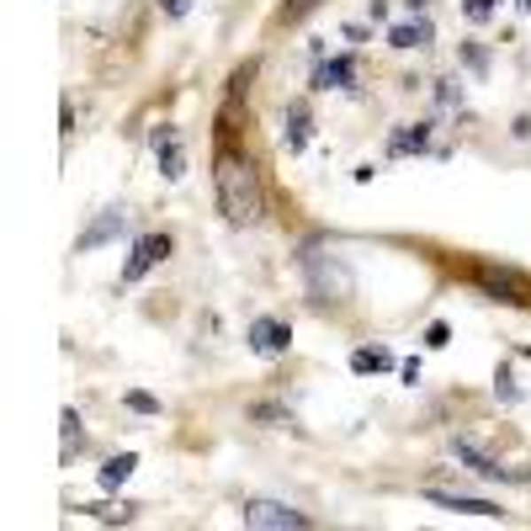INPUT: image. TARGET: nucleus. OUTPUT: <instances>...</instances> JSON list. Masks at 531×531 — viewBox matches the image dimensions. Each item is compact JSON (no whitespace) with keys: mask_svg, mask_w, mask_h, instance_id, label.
<instances>
[{"mask_svg":"<svg viewBox=\"0 0 531 531\" xmlns=\"http://www.w3.org/2000/svg\"><path fill=\"white\" fill-rule=\"evenodd\" d=\"M213 186H218V213L229 223L250 229V223L266 218V186H261V170H255L250 154H239V149L223 144L213 154Z\"/></svg>","mask_w":531,"mask_h":531,"instance_id":"obj_1","label":"nucleus"},{"mask_svg":"<svg viewBox=\"0 0 531 531\" xmlns=\"http://www.w3.org/2000/svg\"><path fill=\"white\" fill-rule=\"evenodd\" d=\"M298 266H303V277H308V293H314V303H346V298L356 293V277H351V266H346L340 255H324L319 245H303Z\"/></svg>","mask_w":531,"mask_h":531,"instance_id":"obj_2","label":"nucleus"},{"mask_svg":"<svg viewBox=\"0 0 531 531\" xmlns=\"http://www.w3.org/2000/svg\"><path fill=\"white\" fill-rule=\"evenodd\" d=\"M473 282L495 298V303H511V308H527L531 303V277L516 266H495V261H479L473 266Z\"/></svg>","mask_w":531,"mask_h":531,"instance_id":"obj_3","label":"nucleus"},{"mask_svg":"<svg viewBox=\"0 0 531 531\" xmlns=\"http://www.w3.org/2000/svg\"><path fill=\"white\" fill-rule=\"evenodd\" d=\"M239 521L255 531H308L314 527V516H303V511H293V505H282V500H245L239 505Z\"/></svg>","mask_w":531,"mask_h":531,"instance_id":"obj_4","label":"nucleus"},{"mask_svg":"<svg viewBox=\"0 0 531 531\" xmlns=\"http://www.w3.org/2000/svg\"><path fill=\"white\" fill-rule=\"evenodd\" d=\"M170 261V234H138L133 239V250H128V261H122V287H133V282H144L154 266H165Z\"/></svg>","mask_w":531,"mask_h":531,"instance_id":"obj_5","label":"nucleus"},{"mask_svg":"<svg viewBox=\"0 0 531 531\" xmlns=\"http://www.w3.org/2000/svg\"><path fill=\"white\" fill-rule=\"evenodd\" d=\"M245 346H250L255 356H287V351H293V324L277 319V314H261V319H250Z\"/></svg>","mask_w":531,"mask_h":531,"instance_id":"obj_6","label":"nucleus"},{"mask_svg":"<svg viewBox=\"0 0 531 531\" xmlns=\"http://www.w3.org/2000/svg\"><path fill=\"white\" fill-rule=\"evenodd\" d=\"M452 457H457V463H468V473H479V479H489V484H527V479H531V473H516V468H500V463H495L489 452H479L468 436H457V441H452Z\"/></svg>","mask_w":531,"mask_h":531,"instance_id":"obj_7","label":"nucleus"},{"mask_svg":"<svg viewBox=\"0 0 531 531\" xmlns=\"http://www.w3.org/2000/svg\"><path fill=\"white\" fill-rule=\"evenodd\" d=\"M117 234H128V207H101V213H96V223L74 234V255H90V250L112 245Z\"/></svg>","mask_w":531,"mask_h":531,"instance_id":"obj_8","label":"nucleus"},{"mask_svg":"<svg viewBox=\"0 0 531 531\" xmlns=\"http://www.w3.org/2000/svg\"><path fill=\"white\" fill-rule=\"evenodd\" d=\"M308 133H314V112H308V101L298 96V101H287V112H282V149H287V154H303V149H308Z\"/></svg>","mask_w":531,"mask_h":531,"instance_id":"obj_9","label":"nucleus"},{"mask_svg":"<svg viewBox=\"0 0 531 531\" xmlns=\"http://www.w3.org/2000/svg\"><path fill=\"white\" fill-rule=\"evenodd\" d=\"M149 149H154L165 181H181V176H186V154H181V133H176V128H154V133H149Z\"/></svg>","mask_w":531,"mask_h":531,"instance_id":"obj_10","label":"nucleus"},{"mask_svg":"<svg viewBox=\"0 0 531 531\" xmlns=\"http://www.w3.org/2000/svg\"><path fill=\"white\" fill-rule=\"evenodd\" d=\"M426 500H431V505H441V511H452V516H484V521H505V511H500L495 500H473V495H447V489H426Z\"/></svg>","mask_w":531,"mask_h":531,"instance_id":"obj_11","label":"nucleus"},{"mask_svg":"<svg viewBox=\"0 0 531 531\" xmlns=\"http://www.w3.org/2000/svg\"><path fill=\"white\" fill-rule=\"evenodd\" d=\"M351 85H356V59L351 53L314 64V90H351Z\"/></svg>","mask_w":531,"mask_h":531,"instance_id":"obj_12","label":"nucleus"},{"mask_svg":"<svg viewBox=\"0 0 531 531\" xmlns=\"http://www.w3.org/2000/svg\"><path fill=\"white\" fill-rule=\"evenodd\" d=\"M431 37H436V27H431L426 16H415V21H399V27H388V48H431Z\"/></svg>","mask_w":531,"mask_h":531,"instance_id":"obj_13","label":"nucleus"},{"mask_svg":"<svg viewBox=\"0 0 531 531\" xmlns=\"http://www.w3.org/2000/svg\"><path fill=\"white\" fill-rule=\"evenodd\" d=\"M133 468H138V457H133V452H117V457H106V463H101L96 484H101L106 495H117V489H122V484L133 479Z\"/></svg>","mask_w":531,"mask_h":531,"instance_id":"obj_14","label":"nucleus"},{"mask_svg":"<svg viewBox=\"0 0 531 531\" xmlns=\"http://www.w3.org/2000/svg\"><path fill=\"white\" fill-rule=\"evenodd\" d=\"M426 144H431V122H410L388 138V154H420Z\"/></svg>","mask_w":531,"mask_h":531,"instance_id":"obj_15","label":"nucleus"},{"mask_svg":"<svg viewBox=\"0 0 531 531\" xmlns=\"http://www.w3.org/2000/svg\"><path fill=\"white\" fill-rule=\"evenodd\" d=\"M394 367V351H383V346H362V351H351V372H388Z\"/></svg>","mask_w":531,"mask_h":531,"instance_id":"obj_16","label":"nucleus"},{"mask_svg":"<svg viewBox=\"0 0 531 531\" xmlns=\"http://www.w3.org/2000/svg\"><path fill=\"white\" fill-rule=\"evenodd\" d=\"M319 5H324V0H282L277 21H282V27H298V21H303V16H314Z\"/></svg>","mask_w":531,"mask_h":531,"instance_id":"obj_17","label":"nucleus"},{"mask_svg":"<svg viewBox=\"0 0 531 531\" xmlns=\"http://www.w3.org/2000/svg\"><path fill=\"white\" fill-rule=\"evenodd\" d=\"M74 511H85V516H96V521H117V527L133 521V505H74Z\"/></svg>","mask_w":531,"mask_h":531,"instance_id":"obj_18","label":"nucleus"},{"mask_svg":"<svg viewBox=\"0 0 531 531\" xmlns=\"http://www.w3.org/2000/svg\"><path fill=\"white\" fill-rule=\"evenodd\" d=\"M122 404H128L133 415H154V420H160V399H154V394H144V388H128V394H122Z\"/></svg>","mask_w":531,"mask_h":531,"instance_id":"obj_19","label":"nucleus"},{"mask_svg":"<svg viewBox=\"0 0 531 531\" xmlns=\"http://www.w3.org/2000/svg\"><path fill=\"white\" fill-rule=\"evenodd\" d=\"M426 346H431V351H441V346H452V324H441V319H436V324L426 330Z\"/></svg>","mask_w":531,"mask_h":531,"instance_id":"obj_20","label":"nucleus"},{"mask_svg":"<svg viewBox=\"0 0 531 531\" xmlns=\"http://www.w3.org/2000/svg\"><path fill=\"white\" fill-rule=\"evenodd\" d=\"M495 5H500V0H463V11H468L473 21H489V16H495Z\"/></svg>","mask_w":531,"mask_h":531,"instance_id":"obj_21","label":"nucleus"},{"mask_svg":"<svg viewBox=\"0 0 531 531\" xmlns=\"http://www.w3.org/2000/svg\"><path fill=\"white\" fill-rule=\"evenodd\" d=\"M495 394H500L505 404H516V383H511V372H505V367L495 372Z\"/></svg>","mask_w":531,"mask_h":531,"instance_id":"obj_22","label":"nucleus"},{"mask_svg":"<svg viewBox=\"0 0 531 531\" xmlns=\"http://www.w3.org/2000/svg\"><path fill=\"white\" fill-rule=\"evenodd\" d=\"M59 426H64V441H80V415H74V410H64Z\"/></svg>","mask_w":531,"mask_h":531,"instance_id":"obj_23","label":"nucleus"},{"mask_svg":"<svg viewBox=\"0 0 531 531\" xmlns=\"http://www.w3.org/2000/svg\"><path fill=\"white\" fill-rule=\"evenodd\" d=\"M160 11H165V16H170V21H181V16H186V11H191V0H160Z\"/></svg>","mask_w":531,"mask_h":531,"instance_id":"obj_24","label":"nucleus"},{"mask_svg":"<svg viewBox=\"0 0 531 531\" xmlns=\"http://www.w3.org/2000/svg\"><path fill=\"white\" fill-rule=\"evenodd\" d=\"M463 64H468V69H484V48H479V43H468V48H463Z\"/></svg>","mask_w":531,"mask_h":531,"instance_id":"obj_25","label":"nucleus"},{"mask_svg":"<svg viewBox=\"0 0 531 531\" xmlns=\"http://www.w3.org/2000/svg\"><path fill=\"white\" fill-rule=\"evenodd\" d=\"M516 138H531V117H516V128H511Z\"/></svg>","mask_w":531,"mask_h":531,"instance_id":"obj_26","label":"nucleus"},{"mask_svg":"<svg viewBox=\"0 0 531 531\" xmlns=\"http://www.w3.org/2000/svg\"><path fill=\"white\" fill-rule=\"evenodd\" d=\"M404 5H410L415 16H426V5H431V0H404Z\"/></svg>","mask_w":531,"mask_h":531,"instance_id":"obj_27","label":"nucleus"}]
</instances>
